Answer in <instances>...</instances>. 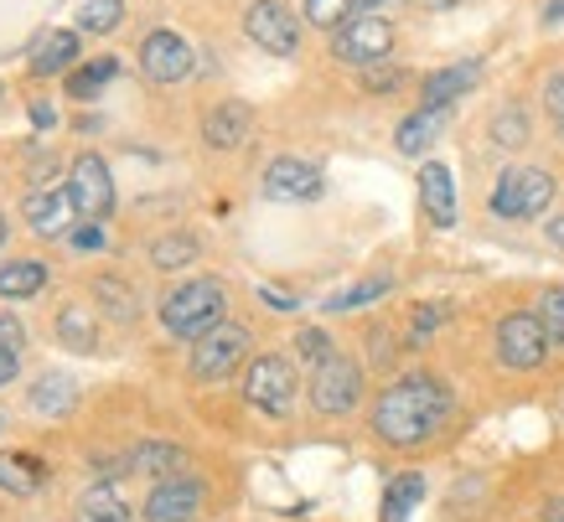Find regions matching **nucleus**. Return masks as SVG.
Returning <instances> with one entry per match:
<instances>
[{
  "mask_svg": "<svg viewBox=\"0 0 564 522\" xmlns=\"http://www.w3.org/2000/svg\"><path fill=\"white\" fill-rule=\"evenodd\" d=\"M445 420H451V388L430 372H410V378L389 383L373 404V429L393 450H414V445L435 439Z\"/></svg>",
  "mask_w": 564,
  "mask_h": 522,
  "instance_id": "obj_1",
  "label": "nucleus"
},
{
  "mask_svg": "<svg viewBox=\"0 0 564 522\" xmlns=\"http://www.w3.org/2000/svg\"><path fill=\"white\" fill-rule=\"evenodd\" d=\"M223 316H228V295H223L218 280H187V285H176L161 301V326L182 341L207 337Z\"/></svg>",
  "mask_w": 564,
  "mask_h": 522,
  "instance_id": "obj_2",
  "label": "nucleus"
},
{
  "mask_svg": "<svg viewBox=\"0 0 564 522\" xmlns=\"http://www.w3.org/2000/svg\"><path fill=\"white\" fill-rule=\"evenodd\" d=\"M249 352H254V337L243 331L239 320H218L207 337L192 341V378L197 383H223V378H234V372L249 362Z\"/></svg>",
  "mask_w": 564,
  "mask_h": 522,
  "instance_id": "obj_3",
  "label": "nucleus"
},
{
  "mask_svg": "<svg viewBox=\"0 0 564 522\" xmlns=\"http://www.w3.org/2000/svg\"><path fill=\"white\" fill-rule=\"evenodd\" d=\"M295 393H301V378H295L291 357L264 352L249 362V372H243V399H249V409L270 414V420H285V414H291Z\"/></svg>",
  "mask_w": 564,
  "mask_h": 522,
  "instance_id": "obj_4",
  "label": "nucleus"
},
{
  "mask_svg": "<svg viewBox=\"0 0 564 522\" xmlns=\"http://www.w3.org/2000/svg\"><path fill=\"white\" fill-rule=\"evenodd\" d=\"M554 176L539 166H508L492 186V213L497 218H544L549 203H554Z\"/></svg>",
  "mask_w": 564,
  "mask_h": 522,
  "instance_id": "obj_5",
  "label": "nucleus"
},
{
  "mask_svg": "<svg viewBox=\"0 0 564 522\" xmlns=\"http://www.w3.org/2000/svg\"><path fill=\"white\" fill-rule=\"evenodd\" d=\"M549 357V326L539 311H513V316L497 320V362L513 372L544 368Z\"/></svg>",
  "mask_w": 564,
  "mask_h": 522,
  "instance_id": "obj_6",
  "label": "nucleus"
},
{
  "mask_svg": "<svg viewBox=\"0 0 564 522\" xmlns=\"http://www.w3.org/2000/svg\"><path fill=\"white\" fill-rule=\"evenodd\" d=\"M362 404V368L352 357L332 352L322 368H311V409L337 420V414H352Z\"/></svg>",
  "mask_w": 564,
  "mask_h": 522,
  "instance_id": "obj_7",
  "label": "nucleus"
},
{
  "mask_svg": "<svg viewBox=\"0 0 564 522\" xmlns=\"http://www.w3.org/2000/svg\"><path fill=\"white\" fill-rule=\"evenodd\" d=\"M332 52L343 57V63H358V68H373L393 52V26L389 17H378V11H352V17L332 32Z\"/></svg>",
  "mask_w": 564,
  "mask_h": 522,
  "instance_id": "obj_8",
  "label": "nucleus"
},
{
  "mask_svg": "<svg viewBox=\"0 0 564 522\" xmlns=\"http://www.w3.org/2000/svg\"><path fill=\"white\" fill-rule=\"evenodd\" d=\"M243 32H249L254 47L274 52V57H291V52L301 47V26H295V17L280 0H254V6L243 11Z\"/></svg>",
  "mask_w": 564,
  "mask_h": 522,
  "instance_id": "obj_9",
  "label": "nucleus"
},
{
  "mask_svg": "<svg viewBox=\"0 0 564 522\" xmlns=\"http://www.w3.org/2000/svg\"><path fill=\"white\" fill-rule=\"evenodd\" d=\"M326 192V176L316 161H301V155H280L264 171V197L274 203H316Z\"/></svg>",
  "mask_w": 564,
  "mask_h": 522,
  "instance_id": "obj_10",
  "label": "nucleus"
},
{
  "mask_svg": "<svg viewBox=\"0 0 564 522\" xmlns=\"http://www.w3.org/2000/svg\"><path fill=\"white\" fill-rule=\"evenodd\" d=\"M203 481L197 476H161L145 497V522H192L197 518V507H203Z\"/></svg>",
  "mask_w": 564,
  "mask_h": 522,
  "instance_id": "obj_11",
  "label": "nucleus"
},
{
  "mask_svg": "<svg viewBox=\"0 0 564 522\" xmlns=\"http://www.w3.org/2000/svg\"><path fill=\"white\" fill-rule=\"evenodd\" d=\"M140 73L151 84H187L192 78V47L176 32H151L140 42Z\"/></svg>",
  "mask_w": 564,
  "mask_h": 522,
  "instance_id": "obj_12",
  "label": "nucleus"
},
{
  "mask_svg": "<svg viewBox=\"0 0 564 522\" xmlns=\"http://www.w3.org/2000/svg\"><path fill=\"white\" fill-rule=\"evenodd\" d=\"M21 213H26L36 238H63L73 213H78V203H73V186H36V192H26Z\"/></svg>",
  "mask_w": 564,
  "mask_h": 522,
  "instance_id": "obj_13",
  "label": "nucleus"
},
{
  "mask_svg": "<svg viewBox=\"0 0 564 522\" xmlns=\"http://www.w3.org/2000/svg\"><path fill=\"white\" fill-rule=\"evenodd\" d=\"M68 186H73V203H78V213H84V218H104V213L115 207V182H109V166H104L94 151L73 161Z\"/></svg>",
  "mask_w": 564,
  "mask_h": 522,
  "instance_id": "obj_14",
  "label": "nucleus"
},
{
  "mask_svg": "<svg viewBox=\"0 0 564 522\" xmlns=\"http://www.w3.org/2000/svg\"><path fill=\"white\" fill-rule=\"evenodd\" d=\"M481 84V63L477 57H466V63H451V68H435L425 78V88H420V109H451L456 99H466L471 88Z\"/></svg>",
  "mask_w": 564,
  "mask_h": 522,
  "instance_id": "obj_15",
  "label": "nucleus"
},
{
  "mask_svg": "<svg viewBox=\"0 0 564 522\" xmlns=\"http://www.w3.org/2000/svg\"><path fill=\"white\" fill-rule=\"evenodd\" d=\"M249 130H254V109L243 99L218 104V109H207V119H203L207 151H239L243 140H249Z\"/></svg>",
  "mask_w": 564,
  "mask_h": 522,
  "instance_id": "obj_16",
  "label": "nucleus"
},
{
  "mask_svg": "<svg viewBox=\"0 0 564 522\" xmlns=\"http://www.w3.org/2000/svg\"><path fill=\"white\" fill-rule=\"evenodd\" d=\"M420 203H425L435 228H451V222H456V182H451V171H445L441 161H425V166H420Z\"/></svg>",
  "mask_w": 564,
  "mask_h": 522,
  "instance_id": "obj_17",
  "label": "nucleus"
},
{
  "mask_svg": "<svg viewBox=\"0 0 564 522\" xmlns=\"http://www.w3.org/2000/svg\"><path fill=\"white\" fill-rule=\"evenodd\" d=\"M32 414H42V420H63V414H73L78 409V378H68V372H47V378H36L32 383Z\"/></svg>",
  "mask_w": 564,
  "mask_h": 522,
  "instance_id": "obj_18",
  "label": "nucleus"
},
{
  "mask_svg": "<svg viewBox=\"0 0 564 522\" xmlns=\"http://www.w3.org/2000/svg\"><path fill=\"white\" fill-rule=\"evenodd\" d=\"M124 466H130L135 476H155V481H161V476H176L182 466H187V450L172 445V439H140L135 450L124 455Z\"/></svg>",
  "mask_w": 564,
  "mask_h": 522,
  "instance_id": "obj_19",
  "label": "nucleus"
},
{
  "mask_svg": "<svg viewBox=\"0 0 564 522\" xmlns=\"http://www.w3.org/2000/svg\"><path fill=\"white\" fill-rule=\"evenodd\" d=\"M42 481H47V466H42L36 455H21V450L0 455V491H11V497H36Z\"/></svg>",
  "mask_w": 564,
  "mask_h": 522,
  "instance_id": "obj_20",
  "label": "nucleus"
},
{
  "mask_svg": "<svg viewBox=\"0 0 564 522\" xmlns=\"http://www.w3.org/2000/svg\"><path fill=\"white\" fill-rule=\"evenodd\" d=\"M78 63V32H47L42 36V47L32 52V73L36 78H52V73H63Z\"/></svg>",
  "mask_w": 564,
  "mask_h": 522,
  "instance_id": "obj_21",
  "label": "nucleus"
},
{
  "mask_svg": "<svg viewBox=\"0 0 564 522\" xmlns=\"http://www.w3.org/2000/svg\"><path fill=\"white\" fill-rule=\"evenodd\" d=\"M42 285H47V264H36V259H11L0 270V301H26Z\"/></svg>",
  "mask_w": 564,
  "mask_h": 522,
  "instance_id": "obj_22",
  "label": "nucleus"
},
{
  "mask_svg": "<svg viewBox=\"0 0 564 522\" xmlns=\"http://www.w3.org/2000/svg\"><path fill=\"white\" fill-rule=\"evenodd\" d=\"M78 522H130V502H124L109 481H99V487L84 491V502H78Z\"/></svg>",
  "mask_w": 564,
  "mask_h": 522,
  "instance_id": "obj_23",
  "label": "nucleus"
},
{
  "mask_svg": "<svg viewBox=\"0 0 564 522\" xmlns=\"http://www.w3.org/2000/svg\"><path fill=\"white\" fill-rule=\"evenodd\" d=\"M441 109H420V115H410L399 130H393V145L404 155H420V151H430L435 145V135H441Z\"/></svg>",
  "mask_w": 564,
  "mask_h": 522,
  "instance_id": "obj_24",
  "label": "nucleus"
},
{
  "mask_svg": "<svg viewBox=\"0 0 564 522\" xmlns=\"http://www.w3.org/2000/svg\"><path fill=\"white\" fill-rule=\"evenodd\" d=\"M420 502H425V476H420V471L393 476V481H389V497H383V522H404Z\"/></svg>",
  "mask_w": 564,
  "mask_h": 522,
  "instance_id": "obj_25",
  "label": "nucleus"
},
{
  "mask_svg": "<svg viewBox=\"0 0 564 522\" xmlns=\"http://www.w3.org/2000/svg\"><path fill=\"white\" fill-rule=\"evenodd\" d=\"M57 337H63V347H73V352H94V347H99V326H94V316H88L84 305H63Z\"/></svg>",
  "mask_w": 564,
  "mask_h": 522,
  "instance_id": "obj_26",
  "label": "nucleus"
},
{
  "mask_svg": "<svg viewBox=\"0 0 564 522\" xmlns=\"http://www.w3.org/2000/svg\"><path fill=\"white\" fill-rule=\"evenodd\" d=\"M393 290V280L389 274H373V280H362V285H347V290H337L332 301L322 305L326 316H343V311H358V305H373V301H383Z\"/></svg>",
  "mask_w": 564,
  "mask_h": 522,
  "instance_id": "obj_27",
  "label": "nucleus"
},
{
  "mask_svg": "<svg viewBox=\"0 0 564 522\" xmlns=\"http://www.w3.org/2000/svg\"><path fill=\"white\" fill-rule=\"evenodd\" d=\"M197 259V238L192 233H161L151 243V264L155 270H182V264H192Z\"/></svg>",
  "mask_w": 564,
  "mask_h": 522,
  "instance_id": "obj_28",
  "label": "nucleus"
},
{
  "mask_svg": "<svg viewBox=\"0 0 564 522\" xmlns=\"http://www.w3.org/2000/svg\"><path fill=\"white\" fill-rule=\"evenodd\" d=\"M124 21V0H84L78 6V26L94 36H109Z\"/></svg>",
  "mask_w": 564,
  "mask_h": 522,
  "instance_id": "obj_29",
  "label": "nucleus"
},
{
  "mask_svg": "<svg viewBox=\"0 0 564 522\" xmlns=\"http://www.w3.org/2000/svg\"><path fill=\"white\" fill-rule=\"evenodd\" d=\"M94 295H99V305H104V316L109 320H120V326H130V320H135V295H130V290L120 285V280H99V285H94Z\"/></svg>",
  "mask_w": 564,
  "mask_h": 522,
  "instance_id": "obj_30",
  "label": "nucleus"
},
{
  "mask_svg": "<svg viewBox=\"0 0 564 522\" xmlns=\"http://www.w3.org/2000/svg\"><path fill=\"white\" fill-rule=\"evenodd\" d=\"M492 140L502 145V151H523V140H529V119H523L518 104H508V109H497L492 115Z\"/></svg>",
  "mask_w": 564,
  "mask_h": 522,
  "instance_id": "obj_31",
  "label": "nucleus"
},
{
  "mask_svg": "<svg viewBox=\"0 0 564 522\" xmlns=\"http://www.w3.org/2000/svg\"><path fill=\"white\" fill-rule=\"evenodd\" d=\"M115 73H120V63H115V57H94L84 73H73V84H68L73 99H94V94H99V88L109 84Z\"/></svg>",
  "mask_w": 564,
  "mask_h": 522,
  "instance_id": "obj_32",
  "label": "nucleus"
},
{
  "mask_svg": "<svg viewBox=\"0 0 564 522\" xmlns=\"http://www.w3.org/2000/svg\"><path fill=\"white\" fill-rule=\"evenodd\" d=\"M352 11H358V0H306V21L322 32H337Z\"/></svg>",
  "mask_w": 564,
  "mask_h": 522,
  "instance_id": "obj_33",
  "label": "nucleus"
},
{
  "mask_svg": "<svg viewBox=\"0 0 564 522\" xmlns=\"http://www.w3.org/2000/svg\"><path fill=\"white\" fill-rule=\"evenodd\" d=\"M295 352H301V362H306V368H322V362H326L332 352H337V347H332V337H326V331L306 326V331L295 337Z\"/></svg>",
  "mask_w": 564,
  "mask_h": 522,
  "instance_id": "obj_34",
  "label": "nucleus"
},
{
  "mask_svg": "<svg viewBox=\"0 0 564 522\" xmlns=\"http://www.w3.org/2000/svg\"><path fill=\"white\" fill-rule=\"evenodd\" d=\"M539 316L549 326V341H564V285L544 290V301H539Z\"/></svg>",
  "mask_w": 564,
  "mask_h": 522,
  "instance_id": "obj_35",
  "label": "nucleus"
},
{
  "mask_svg": "<svg viewBox=\"0 0 564 522\" xmlns=\"http://www.w3.org/2000/svg\"><path fill=\"white\" fill-rule=\"evenodd\" d=\"M445 320V305H414V320H410V337L414 341H425L435 326Z\"/></svg>",
  "mask_w": 564,
  "mask_h": 522,
  "instance_id": "obj_36",
  "label": "nucleus"
},
{
  "mask_svg": "<svg viewBox=\"0 0 564 522\" xmlns=\"http://www.w3.org/2000/svg\"><path fill=\"white\" fill-rule=\"evenodd\" d=\"M544 109H549V119H554V130L564 135V73H554L544 84Z\"/></svg>",
  "mask_w": 564,
  "mask_h": 522,
  "instance_id": "obj_37",
  "label": "nucleus"
},
{
  "mask_svg": "<svg viewBox=\"0 0 564 522\" xmlns=\"http://www.w3.org/2000/svg\"><path fill=\"white\" fill-rule=\"evenodd\" d=\"M362 84L373 88V94H393V88L404 84V73H399V68H383V63H373V68L362 73Z\"/></svg>",
  "mask_w": 564,
  "mask_h": 522,
  "instance_id": "obj_38",
  "label": "nucleus"
},
{
  "mask_svg": "<svg viewBox=\"0 0 564 522\" xmlns=\"http://www.w3.org/2000/svg\"><path fill=\"white\" fill-rule=\"evenodd\" d=\"M109 238H104L99 218H84V228H73V249H104Z\"/></svg>",
  "mask_w": 564,
  "mask_h": 522,
  "instance_id": "obj_39",
  "label": "nucleus"
},
{
  "mask_svg": "<svg viewBox=\"0 0 564 522\" xmlns=\"http://www.w3.org/2000/svg\"><path fill=\"white\" fill-rule=\"evenodd\" d=\"M0 347H26V326H21L17 316H0Z\"/></svg>",
  "mask_w": 564,
  "mask_h": 522,
  "instance_id": "obj_40",
  "label": "nucleus"
},
{
  "mask_svg": "<svg viewBox=\"0 0 564 522\" xmlns=\"http://www.w3.org/2000/svg\"><path fill=\"white\" fill-rule=\"evenodd\" d=\"M17 372H21V352H17V347H0V388L11 383Z\"/></svg>",
  "mask_w": 564,
  "mask_h": 522,
  "instance_id": "obj_41",
  "label": "nucleus"
},
{
  "mask_svg": "<svg viewBox=\"0 0 564 522\" xmlns=\"http://www.w3.org/2000/svg\"><path fill=\"white\" fill-rule=\"evenodd\" d=\"M564 21V0H549L544 6V26H560Z\"/></svg>",
  "mask_w": 564,
  "mask_h": 522,
  "instance_id": "obj_42",
  "label": "nucleus"
},
{
  "mask_svg": "<svg viewBox=\"0 0 564 522\" xmlns=\"http://www.w3.org/2000/svg\"><path fill=\"white\" fill-rule=\"evenodd\" d=\"M259 295H264L270 305H280V311H295V301H291V295H280V290H259Z\"/></svg>",
  "mask_w": 564,
  "mask_h": 522,
  "instance_id": "obj_43",
  "label": "nucleus"
},
{
  "mask_svg": "<svg viewBox=\"0 0 564 522\" xmlns=\"http://www.w3.org/2000/svg\"><path fill=\"white\" fill-rule=\"evenodd\" d=\"M544 233H549V243H560V249H564V218H549Z\"/></svg>",
  "mask_w": 564,
  "mask_h": 522,
  "instance_id": "obj_44",
  "label": "nucleus"
},
{
  "mask_svg": "<svg viewBox=\"0 0 564 522\" xmlns=\"http://www.w3.org/2000/svg\"><path fill=\"white\" fill-rule=\"evenodd\" d=\"M32 119L36 124H52V104H32Z\"/></svg>",
  "mask_w": 564,
  "mask_h": 522,
  "instance_id": "obj_45",
  "label": "nucleus"
},
{
  "mask_svg": "<svg viewBox=\"0 0 564 522\" xmlns=\"http://www.w3.org/2000/svg\"><path fill=\"white\" fill-rule=\"evenodd\" d=\"M539 522H564V502H554V507H544V518Z\"/></svg>",
  "mask_w": 564,
  "mask_h": 522,
  "instance_id": "obj_46",
  "label": "nucleus"
},
{
  "mask_svg": "<svg viewBox=\"0 0 564 522\" xmlns=\"http://www.w3.org/2000/svg\"><path fill=\"white\" fill-rule=\"evenodd\" d=\"M430 11H451V6H462V0H425Z\"/></svg>",
  "mask_w": 564,
  "mask_h": 522,
  "instance_id": "obj_47",
  "label": "nucleus"
},
{
  "mask_svg": "<svg viewBox=\"0 0 564 522\" xmlns=\"http://www.w3.org/2000/svg\"><path fill=\"white\" fill-rule=\"evenodd\" d=\"M0 243H6V213H0Z\"/></svg>",
  "mask_w": 564,
  "mask_h": 522,
  "instance_id": "obj_48",
  "label": "nucleus"
},
{
  "mask_svg": "<svg viewBox=\"0 0 564 522\" xmlns=\"http://www.w3.org/2000/svg\"><path fill=\"white\" fill-rule=\"evenodd\" d=\"M0 429H6V420H0Z\"/></svg>",
  "mask_w": 564,
  "mask_h": 522,
  "instance_id": "obj_49",
  "label": "nucleus"
}]
</instances>
